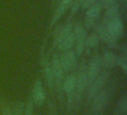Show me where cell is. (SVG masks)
<instances>
[{
	"label": "cell",
	"mask_w": 127,
	"mask_h": 115,
	"mask_svg": "<svg viewBox=\"0 0 127 115\" xmlns=\"http://www.w3.org/2000/svg\"><path fill=\"white\" fill-rule=\"evenodd\" d=\"M97 1H99V2H101V1H103V0H97Z\"/></svg>",
	"instance_id": "f546056e"
},
{
	"label": "cell",
	"mask_w": 127,
	"mask_h": 115,
	"mask_svg": "<svg viewBox=\"0 0 127 115\" xmlns=\"http://www.w3.org/2000/svg\"><path fill=\"white\" fill-rule=\"evenodd\" d=\"M84 0H74L71 7H70V14H69V17L71 18L73 17L76 13L79 10L80 7H81V5L83 4Z\"/></svg>",
	"instance_id": "44dd1931"
},
{
	"label": "cell",
	"mask_w": 127,
	"mask_h": 115,
	"mask_svg": "<svg viewBox=\"0 0 127 115\" xmlns=\"http://www.w3.org/2000/svg\"><path fill=\"white\" fill-rule=\"evenodd\" d=\"M123 1H124V4H126V3H127V0H123Z\"/></svg>",
	"instance_id": "f1b7e54d"
},
{
	"label": "cell",
	"mask_w": 127,
	"mask_h": 115,
	"mask_svg": "<svg viewBox=\"0 0 127 115\" xmlns=\"http://www.w3.org/2000/svg\"><path fill=\"white\" fill-rule=\"evenodd\" d=\"M95 29L100 40H102L103 43H105L107 46H109L111 48L117 47L118 41L111 36L107 28L101 22L97 25H95Z\"/></svg>",
	"instance_id": "5bb4252c"
},
{
	"label": "cell",
	"mask_w": 127,
	"mask_h": 115,
	"mask_svg": "<svg viewBox=\"0 0 127 115\" xmlns=\"http://www.w3.org/2000/svg\"><path fill=\"white\" fill-rule=\"evenodd\" d=\"M102 10L103 7L100 2H96L88 7L85 14V18L83 24V26L87 29H90L95 27L96 24V20L100 14Z\"/></svg>",
	"instance_id": "9c48e42d"
},
{
	"label": "cell",
	"mask_w": 127,
	"mask_h": 115,
	"mask_svg": "<svg viewBox=\"0 0 127 115\" xmlns=\"http://www.w3.org/2000/svg\"><path fill=\"white\" fill-rule=\"evenodd\" d=\"M100 43V39L95 31H93L89 34L86 38L85 40V50L89 52V49H92L97 46Z\"/></svg>",
	"instance_id": "ac0fdd59"
},
{
	"label": "cell",
	"mask_w": 127,
	"mask_h": 115,
	"mask_svg": "<svg viewBox=\"0 0 127 115\" xmlns=\"http://www.w3.org/2000/svg\"><path fill=\"white\" fill-rule=\"evenodd\" d=\"M73 31V25L71 22L61 25L57 27L54 31L53 46L57 47L64 39H65Z\"/></svg>",
	"instance_id": "8fae6325"
},
{
	"label": "cell",
	"mask_w": 127,
	"mask_h": 115,
	"mask_svg": "<svg viewBox=\"0 0 127 115\" xmlns=\"http://www.w3.org/2000/svg\"><path fill=\"white\" fill-rule=\"evenodd\" d=\"M110 91L108 88H103L97 95H96L92 102V110L95 114H99L107 106L110 100Z\"/></svg>",
	"instance_id": "30bf717a"
},
{
	"label": "cell",
	"mask_w": 127,
	"mask_h": 115,
	"mask_svg": "<svg viewBox=\"0 0 127 115\" xmlns=\"http://www.w3.org/2000/svg\"><path fill=\"white\" fill-rule=\"evenodd\" d=\"M33 102L31 97H29V100L27 103L25 108L24 109L23 115H33Z\"/></svg>",
	"instance_id": "603a6c76"
},
{
	"label": "cell",
	"mask_w": 127,
	"mask_h": 115,
	"mask_svg": "<svg viewBox=\"0 0 127 115\" xmlns=\"http://www.w3.org/2000/svg\"><path fill=\"white\" fill-rule=\"evenodd\" d=\"M101 23L107 28L109 33L111 34L112 37H114L118 41L122 37L124 32V25L121 17V15H118L113 19Z\"/></svg>",
	"instance_id": "ba28073f"
},
{
	"label": "cell",
	"mask_w": 127,
	"mask_h": 115,
	"mask_svg": "<svg viewBox=\"0 0 127 115\" xmlns=\"http://www.w3.org/2000/svg\"><path fill=\"white\" fill-rule=\"evenodd\" d=\"M51 65L54 76V88H56L60 100H63V82L64 79L65 73L61 67L60 61V55L57 53L53 54L51 60Z\"/></svg>",
	"instance_id": "7a4b0ae2"
},
{
	"label": "cell",
	"mask_w": 127,
	"mask_h": 115,
	"mask_svg": "<svg viewBox=\"0 0 127 115\" xmlns=\"http://www.w3.org/2000/svg\"><path fill=\"white\" fill-rule=\"evenodd\" d=\"M55 1H56V0H52V4H53V7H54V4H55Z\"/></svg>",
	"instance_id": "83f0119b"
},
{
	"label": "cell",
	"mask_w": 127,
	"mask_h": 115,
	"mask_svg": "<svg viewBox=\"0 0 127 115\" xmlns=\"http://www.w3.org/2000/svg\"><path fill=\"white\" fill-rule=\"evenodd\" d=\"M102 68L103 65L101 55L99 54L93 55L87 64V91L89 90L93 82L96 79V78L100 75L102 71Z\"/></svg>",
	"instance_id": "277c9868"
},
{
	"label": "cell",
	"mask_w": 127,
	"mask_h": 115,
	"mask_svg": "<svg viewBox=\"0 0 127 115\" xmlns=\"http://www.w3.org/2000/svg\"><path fill=\"white\" fill-rule=\"evenodd\" d=\"M48 106H49V109H50V115H57V112H56V110L54 109V105L51 103V102H49L48 103Z\"/></svg>",
	"instance_id": "484cf974"
},
{
	"label": "cell",
	"mask_w": 127,
	"mask_h": 115,
	"mask_svg": "<svg viewBox=\"0 0 127 115\" xmlns=\"http://www.w3.org/2000/svg\"><path fill=\"white\" fill-rule=\"evenodd\" d=\"M73 1L74 0H61L57 4V8L55 9L52 16L50 28H52L55 25V24L60 19V18L65 14V13L71 7Z\"/></svg>",
	"instance_id": "9a60e30c"
},
{
	"label": "cell",
	"mask_w": 127,
	"mask_h": 115,
	"mask_svg": "<svg viewBox=\"0 0 127 115\" xmlns=\"http://www.w3.org/2000/svg\"><path fill=\"white\" fill-rule=\"evenodd\" d=\"M60 1H61V0H56V1H55V4H54V6H55V5H57V4H58V3H59V2H60Z\"/></svg>",
	"instance_id": "4316f807"
},
{
	"label": "cell",
	"mask_w": 127,
	"mask_h": 115,
	"mask_svg": "<svg viewBox=\"0 0 127 115\" xmlns=\"http://www.w3.org/2000/svg\"><path fill=\"white\" fill-rule=\"evenodd\" d=\"M61 67L65 73H69L77 67V55L74 50H68L60 55Z\"/></svg>",
	"instance_id": "8992f818"
},
{
	"label": "cell",
	"mask_w": 127,
	"mask_h": 115,
	"mask_svg": "<svg viewBox=\"0 0 127 115\" xmlns=\"http://www.w3.org/2000/svg\"><path fill=\"white\" fill-rule=\"evenodd\" d=\"M25 106L23 102L22 101H17L14 103L13 110V115H23Z\"/></svg>",
	"instance_id": "7402d4cb"
},
{
	"label": "cell",
	"mask_w": 127,
	"mask_h": 115,
	"mask_svg": "<svg viewBox=\"0 0 127 115\" xmlns=\"http://www.w3.org/2000/svg\"><path fill=\"white\" fill-rule=\"evenodd\" d=\"M117 1L118 0H103V1H101L100 3L102 4L103 9L107 10L110 7H112V5H114L115 3H117Z\"/></svg>",
	"instance_id": "cb8c5ba5"
},
{
	"label": "cell",
	"mask_w": 127,
	"mask_h": 115,
	"mask_svg": "<svg viewBox=\"0 0 127 115\" xmlns=\"http://www.w3.org/2000/svg\"><path fill=\"white\" fill-rule=\"evenodd\" d=\"M127 113V94L124 93L119 99L115 109V115H125Z\"/></svg>",
	"instance_id": "d6986e66"
},
{
	"label": "cell",
	"mask_w": 127,
	"mask_h": 115,
	"mask_svg": "<svg viewBox=\"0 0 127 115\" xmlns=\"http://www.w3.org/2000/svg\"><path fill=\"white\" fill-rule=\"evenodd\" d=\"M110 75L111 73L109 72V70H105L104 71H101L100 75L93 82V83L87 91V100L89 103H90L93 100V98L104 88L106 82L110 77Z\"/></svg>",
	"instance_id": "5b68a950"
},
{
	"label": "cell",
	"mask_w": 127,
	"mask_h": 115,
	"mask_svg": "<svg viewBox=\"0 0 127 115\" xmlns=\"http://www.w3.org/2000/svg\"><path fill=\"white\" fill-rule=\"evenodd\" d=\"M41 62L42 65V71H43V76L45 77V83L47 86L52 90L54 88V76H53L51 61L48 59L47 56L44 54L42 49L41 52Z\"/></svg>",
	"instance_id": "4fadbf2b"
},
{
	"label": "cell",
	"mask_w": 127,
	"mask_h": 115,
	"mask_svg": "<svg viewBox=\"0 0 127 115\" xmlns=\"http://www.w3.org/2000/svg\"><path fill=\"white\" fill-rule=\"evenodd\" d=\"M2 114L3 115H13L12 108L7 103H3L2 105Z\"/></svg>",
	"instance_id": "d4e9b609"
},
{
	"label": "cell",
	"mask_w": 127,
	"mask_h": 115,
	"mask_svg": "<svg viewBox=\"0 0 127 115\" xmlns=\"http://www.w3.org/2000/svg\"><path fill=\"white\" fill-rule=\"evenodd\" d=\"M121 55L118 57L117 66H119L124 71V74H127V46L124 45L121 49Z\"/></svg>",
	"instance_id": "ffe728a7"
},
{
	"label": "cell",
	"mask_w": 127,
	"mask_h": 115,
	"mask_svg": "<svg viewBox=\"0 0 127 115\" xmlns=\"http://www.w3.org/2000/svg\"></svg>",
	"instance_id": "4dcf8cb0"
},
{
	"label": "cell",
	"mask_w": 127,
	"mask_h": 115,
	"mask_svg": "<svg viewBox=\"0 0 127 115\" xmlns=\"http://www.w3.org/2000/svg\"><path fill=\"white\" fill-rule=\"evenodd\" d=\"M118 57V56L112 51H105L103 55H101L103 68L109 70L117 66Z\"/></svg>",
	"instance_id": "2e32d148"
},
{
	"label": "cell",
	"mask_w": 127,
	"mask_h": 115,
	"mask_svg": "<svg viewBox=\"0 0 127 115\" xmlns=\"http://www.w3.org/2000/svg\"><path fill=\"white\" fill-rule=\"evenodd\" d=\"M75 45V37L73 33V31L65 38L64 39L56 48L58 51L60 52H67L68 50H71V48Z\"/></svg>",
	"instance_id": "e0dca14e"
},
{
	"label": "cell",
	"mask_w": 127,
	"mask_h": 115,
	"mask_svg": "<svg viewBox=\"0 0 127 115\" xmlns=\"http://www.w3.org/2000/svg\"><path fill=\"white\" fill-rule=\"evenodd\" d=\"M76 70L69 73L64 77L63 82V91L67 96V107L70 112L74 111V94L76 85Z\"/></svg>",
	"instance_id": "3957f363"
},
{
	"label": "cell",
	"mask_w": 127,
	"mask_h": 115,
	"mask_svg": "<svg viewBox=\"0 0 127 115\" xmlns=\"http://www.w3.org/2000/svg\"><path fill=\"white\" fill-rule=\"evenodd\" d=\"M31 97L34 105L41 106L44 104L45 101V94L40 79H36L35 80L33 85Z\"/></svg>",
	"instance_id": "7c38bea8"
},
{
	"label": "cell",
	"mask_w": 127,
	"mask_h": 115,
	"mask_svg": "<svg viewBox=\"0 0 127 115\" xmlns=\"http://www.w3.org/2000/svg\"><path fill=\"white\" fill-rule=\"evenodd\" d=\"M87 63L83 59L76 70V85L74 94V111H77L80 106L83 97L86 91H87Z\"/></svg>",
	"instance_id": "6da1fadb"
},
{
	"label": "cell",
	"mask_w": 127,
	"mask_h": 115,
	"mask_svg": "<svg viewBox=\"0 0 127 115\" xmlns=\"http://www.w3.org/2000/svg\"><path fill=\"white\" fill-rule=\"evenodd\" d=\"M73 33L75 37V52L77 56H80L85 51V40L87 37L86 28L83 23L77 22L73 28Z\"/></svg>",
	"instance_id": "52a82bcc"
}]
</instances>
